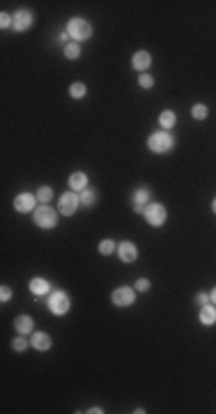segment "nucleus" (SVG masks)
<instances>
[{
    "label": "nucleus",
    "mask_w": 216,
    "mask_h": 414,
    "mask_svg": "<svg viewBox=\"0 0 216 414\" xmlns=\"http://www.w3.org/2000/svg\"><path fill=\"white\" fill-rule=\"evenodd\" d=\"M78 198H81V205H83V207H95V203H97V191H95V189H83L81 194H78Z\"/></svg>",
    "instance_id": "19"
},
{
    "label": "nucleus",
    "mask_w": 216,
    "mask_h": 414,
    "mask_svg": "<svg viewBox=\"0 0 216 414\" xmlns=\"http://www.w3.org/2000/svg\"><path fill=\"white\" fill-rule=\"evenodd\" d=\"M58 209H53V207L48 205V203H44L41 207H37L33 212V219H35V223L39 228H44V230H48V228H55L58 226Z\"/></svg>",
    "instance_id": "2"
},
{
    "label": "nucleus",
    "mask_w": 216,
    "mask_h": 414,
    "mask_svg": "<svg viewBox=\"0 0 216 414\" xmlns=\"http://www.w3.org/2000/svg\"><path fill=\"white\" fill-rule=\"evenodd\" d=\"M62 53H65L67 60H76V58L81 55V44H78V41H69V44H65Z\"/></svg>",
    "instance_id": "20"
},
{
    "label": "nucleus",
    "mask_w": 216,
    "mask_h": 414,
    "mask_svg": "<svg viewBox=\"0 0 216 414\" xmlns=\"http://www.w3.org/2000/svg\"><path fill=\"white\" fill-rule=\"evenodd\" d=\"M138 85H141L143 90H149V87L154 85V79H152V76L145 72V74H141V76H138Z\"/></svg>",
    "instance_id": "25"
},
{
    "label": "nucleus",
    "mask_w": 216,
    "mask_h": 414,
    "mask_svg": "<svg viewBox=\"0 0 216 414\" xmlns=\"http://www.w3.org/2000/svg\"><path fill=\"white\" fill-rule=\"evenodd\" d=\"M69 189L81 194L83 189H88V175L85 173H72L69 175Z\"/></svg>",
    "instance_id": "15"
},
{
    "label": "nucleus",
    "mask_w": 216,
    "mask_h": 414,
    "mask_svg": "<svg viewBox=\"0 0 216 414\" xmlns=\"http://www.w3.org/2000/svg\"><path fill=\"white\" fill-rule=\"evenodd\" d=\"M9 299H12V288L2 286L0 288V301H9Z\"/></svg>",
    "instance_id": "29"
},
{
    "label": "nucleus",
    "mask_w": 216,
    "mask_h": 414,
    "mask_svg": "<svg viewBox=\"0 0 216 414\" xmlns=\"http://www.w3.org/2000/svg\"><path fill=\"white\" fill-rule=\"evenodd\" d=\"M85 94H88L85 83H72V85H69V97H74V99H83Z\"/></svg>",
    "instance_id": "21"
},
{
    "label": "nucleus",
    "mask_w": 216,
    "mask_h": 414,
    "mask_svg": "<svg viewBox=\"0 0 216 414\" xmlns=\"http://www.w3.org/2000/svg\"><path fill=\"white\" fill-rule=\"evenodd\" d=\"M131 203H134V212L143 214L145 212V207L149 205V191L147 189H136L134 196H131Z\"/></svg>",
    "instance_id": "11"
},
{
    "label": "nucleus",
    "mask_w": 216,
    "mask_h": 414,
    "mask_svg": "<svg viewBox=\"0 0 216 414\" xmlns=\"http://www.w3.org/2000/svg\"><path fill=\"white\" fill-rule=\"evenodd\" d=\"M143 216H145V221H147L152 228H161L163 223H166V219H168V212H166V207H163L161 203H149V205L145 207Z\"/></svg>",
    "instance_id": "5"
},
{
    "label": "nucleus",
    "mask_w": 216,
    "mask_h": 414,
    "mask_svg": "<svg viewBox=\"0 0 216 414\" xmlns=\"http://www.w3.org/2000/svg\"><path fill=\"white\" fill-rule=\"evenodd\" d=\"M117 255L124 265H131L138 258V248H136L134 242H122V244H117Z\"/></svg>",
    "instance_id": "10"
},
{
    "label": "nucleus",
    "mask_w": 216,
    "mask_h": 414,
    "mask_svg": "<svg viewBox=\"0 0 216 414\" xmlns=\"http://www.w3.org/2000/svg\"><path fill=\"white\" fill-rule=\"evenodd\" d=\"M210 297H212V301H214V306H216V288L212 290V294H210Z\"/></svg>",
    "instance_id": "32"
},
{
    "label": "nucleus",
    "mask_w": 216,
    "mask_h": 414,
    "mask_svg": "<svg viewBox=\"0 0 216 414\" xmlns=\"http://www.w3.org/2000/svg\"><path fill=\"white\" fill-rule=\"evenodd\" d=\"M33 23H35V14L30 9H19V12L14 14V30L16 33H26Z\"/></svg>",
    "instance_id": "9"
},
{
    "label": "nucleus",
    "mask_w": 216,
    "mask_h": 414,
    "mask_svg": "<svg viewBox=\"0 0 216 414\" xmlns=\"http://www.w3.org/2000/svg\"><path fill=\"white\" fill-rule=\"evenodd\" d=\"M78 205H81L78 194H76V191H65V194L60 196V201H58V212H60L62 216H72V214H76Z\"/></svg>",
    "instance_id": "6"
},
{
    "label": "nucleus",
    "mask_w": 216,
    "mask_h": 414,
    "mask_svg": "<svg viewBox=\"0 0 216 414\" xmlns=\"http://www.w3.org/2000/svg\"><path fill=\"white\" fill-rule=\"evenodd\" d=\"M175 122H177V115L173 113V111H161V115H159V124H161L166 131L175 127Z\"/></svg>",
    "instance_id": "18"
},
{
    "label": "nucleus",
    "mask_w": 216,
    "mask_h": 414,
    "mask_svg": "<svg viewBox=\"0 0 216 414\" xmlns=\"http://www.w3.org/2000/svg\"><path fill=\"white\" fill-rule=\"evenodd\" d=\"M12 347L16 350V352H23V350L28 347V338L19 334V338H14V341H12Z\"/></svg>",
    "instance_id": "26"
},
{
    "label": "nucleus",
    "mask_w": 216,
    "mask_h": 414,
    "mask_svg": "<svg viewBox=\"0 0 216 414\" xmlns=\"http://www.w3.org/2000/svg\"><path fill=\"white\" fill-rule=\"evenodd\" d=\"M200 322H203L205 327H212V325H216V306H212V304H207V306L200 308Z\"/></svg>",
    "instance_id": "16"
},
{
    "label": "nucleus",
    "mask_w": 216,
    "mask_h": 414,
    "mask_svg": "<svg viewBox=\"0 0 216 414\" xmlns=\"http://www.w3.org/2000/svg\"><path fill=\"white\" fill-rule=\"evenodd\" d=\"M152 65V55L147 53V51H136L134 58H131V67L136 69V72L145 74V69Z\"/></svg>",
    "instance_id": "12"
},
{
    "label": "nucleus",
    "mask_w": 216,
    "mask_h": 414,
    "mask_svg": "<svg viewBox=\"0 0 216 414\" xmlns=\"http://www.w3.org/2000/svg\"><path fill=\"white\" fill-rule=\"evenodd\" d=\"M173 145H175V138H173L168 131H156V134H152V136H149V140H147V147L154 154L170 152V150H173Z\"/></svg>",
    "instance_id": "3"
},
{
    "label": "nucleus",
    "mask_w": 216,
    "mask_h": 414,
    "mask_svg": "<svg viewBox=\"0 0 216 414\" xmlns=\"http://www.w3.org/2000/svg\"><path fill=\"white\" fill-rule=\"evenodd\" d=\"M67 33L74 41H85L92 37V23L88 19H83V16H74L67 23Z\"/></svg>",
    "instance_id": "1"
},
{
    "label": "nucleus",
    "mask_w": 216,
    "mask_h": 414,
    "mask_svg": "<svg viewBox=\"0 0 216 414\" xmlns=\"http://www.w3.org/2000/svg\"><path fill=\"white\" fill-rule=\"evenodd\" d=\"M110 299H113L115 306H131L136 301V292H134V288L122 286V288H115L113 294H110Z\"/></svg>",
    "instance_id": "7"
},
{
    "label": "nucleus",
    "mask_w": 216,
    "mask_h": 414,
    "mask_svg": "<svg viewBox=\"0 0 216 414\" xmlns=\"http://www.w3.org/2000/svg\"><path fill=\"white\" fill-rule=\"evenodd\" d=\"M33 347L35 350H39V352H46V350H51V345H53V341H51V336L46 334V331H33Z\"/></svg>",
    "instance_id": "13"
},
{
    "label": "nucleus",
    "mask_w": 216,
    "mask_h": 414,
    "mask_svg": "<svg viewBox=\"0 0 216 414\" xmlns=\"http://www.w3.org/2000/svg\"><path fill=\"white\" fill-rule=\"evenodd\" d=\"M191 115H193L196 120H205V118L210 115V108L205 106V104H196V106L191 108Z\"/></svg>",
    "instance_id": "23"
},
{
    "label": "nucleus",
    "mask_w": 216,
    "mask_h": 414,
    "mask_svg": "<svg viewBox=\"0 0 216 414\" xmlns=\"http://www.w3.org/2000/svg\"><path fill=\"white\" fill-rule=\"evenodd\" d=\"M136 290H138V292H147V290H149V281L147 279H138V281H136Z\"/></svg>",
    "instance_id": "28"
},
{
    "label": "nucleus",
    "mask_w": 216,
    "mask_h": 414,
    "mask_svg": "<svg viewBox=\"0 0 216 414\" xmlns=\"http://www.w3.org/2000/svg\"><path fill=\"white\" fill-rule=\"evenodd\" d=\"M210 301H212V297L207 292H200V294H198V304H200V306H207Z\"/></svg>",
    "instance_id": "30"
},
{
    "label": "nucleus",
    "mask_w": 216,
    "mask_h": 414,
    "mask_svg": "<svg viewBox=\"0 0 216 414\" xmlns=\"http://www.w3.org/2000/svg\"><path fill=\"white\" fill-rule=\"evenodd\" d=\"M69 308H72L69 294L65 292V290H53L51 297H48V311L55 315H65V313H69Z\"/></svg>",
    "instance_id": "4"
},
{
    "label": "nucleus",
    "mask_w": 216,
    "mask_h": 414,
    "mask_svg": "<svg viewBox=\"0 0 216 414\" xmlns=\"http://www.w3.org/2000/svg\"><path fill=\"white\" fill-rule=\"evenodd\" d=\"M14 26V16H9L7 12L0 14V28H12Z\"/></svg>",
    "instance_id": "27"
},
{
    "label": "nucleus",
    "mask_w": 216,
    "mask_h": 414,
    "mask_svg": "<svg viewBox=\"0 0 216 414\" xmlns=\"http://www.w3.org/2000/svg\"><path fill=\"white\" fill-rule=\"evenodd\" d=\"M88 412H90V414H102V412H104V410H102V408H90V410H88Z\"/></svg>",
    "instance_id": "31"
},
{
    "label": "nucleus",
    "mask_w": 216,
    "mask_h": 414,
    "mask_svg": "<svg viewBox=\"0 0 216 414\" xmlns=\"http://www.w3.org/2000/svg\"><path fill=\"white\" fill-rule=\"evenodd\" d=\"M14 329H16V334H21V336L33 334V329H35L33 318H30V315H19V318L14 320Z\"/></svg>",
    "instance_id": "14"
},
{
    "label": "nucleus",
    "mask_w": 216,
    "mask_h": 414,
    "mask_svg": "<svg viewBox=\"0 0 216 414\" xmlns=\"http://www.w3.org/2000/svg\"><path fill=\"white\" fill-rule=\"evenodd\" d=\"M51 198H53V189L46 187V184H44V187H39V191H37V201L44 205V203H51Z\"/></svg>",
    "instance_id": "22"
},
{
    "label": "nucleus",
    "mask_w": 216,
    "mask_h": 414,
    "mask_svg": "<svg viewBox=\"0 0 216 414\" xmlns=\"http://www.w3.org/2000/svg\"><path fill=\"white\" fill-rule=\"evenodd\" d=\"M212 209H214V214H216V198L212 201Z\"/></svg>",
    "instance_id": "33"
},
{
    "label": "nucleus",
    "mask_w": 216,
    "mask_h": 414,
    "mask_svg": "<svg viewBox=\"0 0 216 414\" xmlns=\"http://www.w3.org/2000/svg\"><path fill=\"white\" fill-rule=\"evenodd\" d=\"M30 290H33L35 294H46V292H51V283H48L46 279H33L30 281Z\"/></svg>",
    "instance_id": "17"
},
{
    "label": "nucleus",
    "mask_w": 216,
    "mask_h": 414,
    "mask_svg": "<svg viewBox=\"0 0 216 414\" xmlns=\"http://www.w3.org/2000/svg\"><path fill=\"white\" fill-rule=\"evenodd\" d=\"M37 196H33V194H19L16 198H14V209L19 214H28V212H33V209H37Z\"/></svg>",
    "instance_id": "8"
},
{
    "label": "nucleus",
    "mask_w": 216,
    "mask_h": 414,
    "mask_svg": "<svg viewBox=\"0 0 216 414\" xmlns=\"http://www.w3.org/2000/svg\"><path fill=\"white\" fill-rule=\"evenodd\" d=\"M115 248H117V247H115L113 240H102V242H99V253H102V255H110Z\"/></svg>",
    "instance_id": "24"
}]
</instances>
